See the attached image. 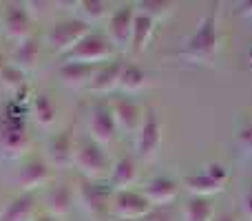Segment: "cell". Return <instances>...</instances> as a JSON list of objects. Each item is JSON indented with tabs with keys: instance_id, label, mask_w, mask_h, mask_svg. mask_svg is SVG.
Instances as JSON below:
<instances>
[{
	"instance_id": "cell-1",
	"label": "cell",
	"mask_w": 252,
	"mask_h": 221,
	"mask_svg": "<svg viewBox=\"0 0 252 221\" xmlns=\"http://www.w3.org/2000/svg\"><path fill=\"white\" fill-rule=\"evenodd\" d=\"M219 53V4H213L199 18L195 31L182 42L179 58L188 64L215 66Z\"/></svg>"
},
{
	"instance_id": "cell-2",
	"label": "cell",
	"mask_w": 252,
	"mask_h": 221,
	"mask_svg": "<svg viewBox=\"0 0 252 221\" xmlns=\"http://www.w3.org/2000/svg\"><path fill=\"white\" fill-rule=\"evenodd\" d=\"M29 148V133L25 124V111L9 104V109L0 115V151L16 159L22 157Z\"/></svg>"
},
{
	"instance_id": "cell-3",
	"label": "cell",
	"mask_w": 252,
	"mask_h": 221,
	"mask_svg": "<svg viewBox=\"0 0 252 221\" xmlns=\"http://www.w3.org/2000/svg\"><path fill=\"white\" fill-rule=\"evenodd\" d=\"M73 166L80 170V175H82L84 179H89V182H100L102 177L111 175L113 161H111L104 146L95 144L89 137V139H84V142H80L78 148H75Z\"/></svg>"
},
{
	"instance_id": "cell-4",
	"label": "cell",
	"mask_w": 252,
	"mask_h": 221,
	"mask_svg": "<svg viewBox=\"0 0 252 221\" xmlns=\"http://www.w3.org/2000/svg\"><path fill=\"white\" fill-rule=\"evenodd\" d=\"M115 56V47L106 33L102 31H91L87 38L78 42V47L71 49L66 56H62V62H82V64H102V62H111Z\"/></svg>"
},
{
	"instance_id": "cell-5",
	"label": "cell",
	"mask_w": 252,
	"mask_h": 221,
	"mask_svg": "<svg viewBox=\"0 0 252 221\" xmlns=\"http://www.w3.org/2000/svg\"><path fill=\"white\" fill-rule=\"evenodd\" d=\"M161 139H164V128H161L159 113L155 109H144V120L135 135V151L137 157L144 161H153L159 155Z\"/></svg>"
},
{
	"instance_id": "cell-6",
	"label": "cell",
	"mask_w": 252,
	"mask_h": 221,
	"mask_svg": "<svg viewBox=\"0 0 252 221\" xmlns=\"http://www.w3.org/2000/svg\"><path fill=\"white\" fill-rule=\"evenodd\" d=\"M91 31H93L91 25L84 22L82 18H66V20H60L51 27L47 40L53 51L60 53V56H66V53L78 47L80 40L87 38Z\"/></svg>"
},
{
	"instance_id": "cell-7",
	"label": "cell",
	"mask_w": 252,
	"mask_h": 221,
	"mask_svg": "<svg viewBox=\"0 0 252 221\" xmlns=\"http://www.w3.org/2000/svg\"><path fill=\"white\" fill-rule=\"evenodd\" d=\"M153 210L151 201L142 195V190H118L111 197V215L122 221H139Z\"/></svg>"
},
{
	"instance_id": "cell-8",
	"label": "cell",
	"mask_w": 252,
	"mask_h": 221,
	"mask_svg": "<svg viewBox=\"0 0 252 221\" xmlns=\"http://www.w3.org/2000/svg\"><path fill=\"white\" fill-rule=\"evenodd\" d=\"M135 4H122L109 16L106 22V38L115 47V51H128L130 35H133V20H135Z\"/></svg>"
},
{
	"instance_id": "cell-9",
	"label": "cell",
	"mask_w": 252,
	"mask_h": 221,
	"mask_svg": "<svg viewBox=\"0 0 252 221\" xmlns=\"http://www.w3.org/2000/svg\"><path fill=\"white\" fill-rule=\"evenodd\" d=\"M75 192H78L82 206L93 215V217H102L104 213H111V197H113L111 186H104L102 182L82 179V184L78 186Z\"/></svg>"
},
{
	"instance_id": "cell-10",
	"label": "cell",
	"mask_w": 252,
	"mask_h": 221,
	"mask_svg": "<svg viewBox=\"0 0 252 221\" xmlns=\"http://www.w3.org/2000/svg\"><path fill=\"white\" fill-rule=\"evenodd\" d=\"M118 135V124H115L113 111L109 104H95L91 109V117H89V137L100 146H109Z\"/></svg>"
},
{
	"instance_id": "cell-11",
	"label": "cell",
	"mask_w": 252,
	"mask_h": 221,
	"mask_svg": "<svg viewBox=\"0 0 252 221\" xmlns=\"http://www.w3.org/2000/svg\"><path fill=\"white\" fill-rule=\"evenodd\" d=\"M179 188L182 184L173 177H166V175H157V177L148 179L142 186V195L151 201L153 208H166L170 206L179 195Z\"/></svg>"
},
{
	"instance_id": "cell-12",
	"label": "cell",
	"mask_w": 252,
	"mask_h": 221,
	"mask_svg": "<svg viewBox=\"0 0 252 221\" xmlns=\"http://www.w3.org/2000/svg\"><path fill=\"white\" fill-rule=\"evenodd\" d=\"M75 128L73 124H69L66 128H62L58 135H53L49 142V159L56 168H69L75 161Z\"/></svg>"
},
{
	"instance_id": "cell-13",
	"label": "cell",
	"mask_w": 252,
	"mask_h": 221,
	"mask_svg": "<svg viewBox=\"0 0 252 221\" xmlns=\"http://www.w3.org/2000/svg\"><path fill=\"white\" fill-rule=\"evenodd\" d=\"M111 111H113L115 124H118V130H122L126 135H137L139 126H142L144 120V109L130 97H118V100L111 102Z\"/></svg>"
},
{
	"instance_id": "cell-14",
	"label": "cell",
	"mask_w": 252,
	"mask_h": 221,
	"mask_svg": "<svg viewBox=\"0 0 252 221\" xmlns=\"http://www.w3.org/2000/svg\"><path fill=\"white\" fill-rule=\"evenodd\" d=\"M49 179H51V166L42 159H29L18 170V184H20L22 192H35Z\"/></svg>"
},
{
	"instance_id": "cell-15",
	"label": "cell",
	"mask_w": 252,
	"mask_h": 221,
	"mask_svg": "<svg viewBox=\"0 0 252 221\" xmlns=\"http://www.w3.org/2000/svg\"><path fill=\"white\" fill-rule=\"evenodd\" d=\"M124 62L122 60H111L106 64L97 66L93 80L89 84V91L97 93V95H104V93H113L115 89H120V75H122Z\"/></svg>"
},
{
	"instance_id": "cell-16",
	"label": "cell",
	"mask_w": 252,
	"mask_h": 221,
	"mask_svg": "<svg viewBox=\"0 0 252 221\" xmlns=\"http://www.w3.org/2000/svg\"><path fill=\"white\" fill-rule=\"evenodd\" d=\"M31 25H33V20L27 13L25 4L18 2L7 4V9H4V31H7L9 38L18 40V42L27 40L31 33Z\"/></svg>"
},
{
	"instance_id": "cell-17",
	"label": "cell",
	"mask_w": 252,
	"mask_h": 221,
	"mask_svg": "<svg viewBox=\"0 0 252 221\" xmlns=\"http://www.w3.org/2000/svg\"><path fill=\"white\" fill-rule=\"evenodd\" d=\"M137 175H139V170H137V161H135V157H130V155L120 157V159L113 164L111 175H109L111 190L113 192L128 190V188L137 182Z\"/></svg>"
},
{
	"instance_id": "cell-18",
	"label": "cell",
	"mask_w": 252,
	"mask_h": 221,
	"mask_svg": "<svg viewBox=\"0 0 252 221\" xmlns=\"http://www.w3.org/2000/svg\"><path fill=\"white\" fill-rule=\"evenodd\" d=\"M75 197H78V192H75V188L71 186V184H66V182L56 184L47 195L49 215H53V217H58V219L64 217V215H69L71 210H73Z\"/></svg>"
},
{
	"instance_id": "cell-19",
	"label": "cell",
	"mask_w": 252,
	"mask_h": 221,
	"mask_svg": "<svg viewBox=\"0 0 252 221\" xmlns=\"http://www.w3.org/2000/svg\"><path fill=\"white\" fill-rule=\"evenodd\" d=\"M137 11V9H135ZM157 22L153 18H148L146 13H135L133 20V35H130V51L133 53H144L148 49L153 40V33H155Z\"/></svg>"
},
{
	"instance_id": "cell-20",
	"label": "cell",
	"mask_w": 252,
	"mask_h": 221,
	"mask_svg": "<svg viewBox=\"0 0 252 221\" xmlns=\"http://www.w3.org/2000/svg\"><path fill=\"white\" fill-rule=\"evenodd\" d=\"M97 66L93 64H82V62H62L58 75L62 78V82L71 89H80V87H89L93 80Z\"/></svg>"
},
{
	"instance_id": "cell-21",
	"label": "cell",
	"mask_w": 252,
	"mask_h": 221,
	"mask_svg": "<svg viewBox=\"0 0 252 221\" xmlns=\"http://www.w3.org/2000/svg\"><path fill=\"white\" fill-rule=\"evenodd\" d=\"M184 221H213L215 219V201L213 197H195L190 195L182 206Z\"/></svg>"
},
{
	"instance_id": "cell-22",
	"label": "cell",
	"mask_w": 252,
	"mask_h": 221,
	"mask_svg": "<svg viewBox=\"0 0 252 221\" xmlns=\"http://www.w3.org/2000/svg\"><path fill=\"white\" fill-rule=\"evenodd\" d=\"M38 58H40V42L35 38H27L16 44V49L11 53V64L27 73V71H31L38 64Z\"/></svg>"
},
{
	"instance_id": "cell-23",
	"label": "cell",
	"mask_w": 252,
	"mask_h": 221,
	"mask_svg": "<svg viewBox=\"0 0 252 221\" xmlns=\"http://www.w3.org/2000/svg\"><path fill=\"white\" fill-rule=\"evenodd\" d=\"M35 208V192H22L0 213V221H29Z\"/></svg>"
},
{
	"instance_id": "cell-24",
	"label": "cell",
	"mask_w": 252,
	"mask_h": 221,
	"mask_svg": "<svg viewBox=\"0 0 252 221\" xmlns=\"http://www.w3.org/2000/svg\"><path fill=\"white\" fill-rule=\"evenodd\" d=\"M182 186L186 188L190 195H195V197H215L217 192L223 190L221 184L213 182V179H210L208 175H204L201 170H197V173H192V175H188V177H184Z\"/></svg>"
},
{
	"instance_id": "cell-25",
	"label": "cell",
	"mask_w": 252,
	"mask_h": 221,
	"mask_svg": "<svg viewBox=\"0 0 252 221\" xmlns=\"http://www.w3.org/2000/svg\"><path fill=\"white\" fill-rule=\"evenodd\" d=\"M31 115L35 117V122L40 126H53L58 117V109H56L53 97L47 95V93L33 95V100H31Z\"/></svg>"
},
{
	"instance_id": "cell-26",
	"label": "cell",
	"mask_w": 252,
	"mask_h": 221,
	"mask_svg": "<svg viewBox=\"0 0 252 221\" xmlns=\"http://www.w3.org/2000/svg\"><path fill=\"white\" fill-rule=\"evenodd\" d=\"M148 84V73L137 64H124L122 75H120V91L124 93H137Z\"/></svg>"
},
{
	"instance_id": "cell-27",
	"label": "cell",
	"mask_w": 252,
	"mask_h": 221,
	"mask_svg": "<svg viewBox=\"0 0 252 221\" xmlns=\"http://www.w3.org/2000/svg\"><path fill=\"white\" fill-rule=\"evenodd\" d=\"M175 7H177V4L170 2V0H142V2L135 4V9H137L139 13H146V16L153 18L155 22L173 16Z\"/></svg>"
},
{
	"instance_id": "cell-28",
	"label": "cell",
	"mask_w": 252,
	"mask_h": 221,
	"mask_svg": "<svg viewBox=\"0 0 252 221\" xmlns=\"http://www.w3.org/2000/svg\"><path fill=\"white\" fill-rule=\"evenodd\" d=\"M78 7H80V13H82V20L89 22V25L102 20L109 13L106 2H102V0H80Z\"/></svg>"
},
{
	"instance_id": "cell-29",
	"label": "cell",
	"mask_w": 252,
	"mask_h": 221,
	"mask_svg": "<svg viewBox=\"0 0 252 221\" xmlns=\"http://www.w3.org/2000/svg\"><path fill=\"white\" fill-rule=\"evenodd\" d=\"M0 82H2V87L7 89V91L16 93L20 87H25V71H20L18 66H13L11 62H7V66H4L2 71H0Z\"/></svg>"
},
{
	"instance_id": "cell-30",
	"label": "cell",
	"mask_w": 252,
	"mask_h": 221,
	"mask_svg": "<svg viewBox=\"0 0 252 221\" xmlns=\"http://www.w3.org/2000/svg\"><path fill=\"white\" fill-rule=\"evenodd\" d=\"M235 144L241 155L252 157V120H246L235 128Z\"/></svg>"
},
{
	"instance_id": "cell-31",
	"label": "cell",
	"mask_w": 252,
	"mask_h": 221,
	"mask_svg": "<svg viewBox=\"0 0 252 221\" xmlns=\"http://www.w3.org/2000/svg\"><path fill=\"white\" fill-rule=\"evenodd\" d=\"M201 173L208 175L213 182L221 184V186L228 182V177H230V168H228L223 161H217V159H213V161H208V164L201 166Z\"/></svg>"
},
{
	"instance_id": "cell-32",
	"label": "cell",
	"mask_w": 252,
	"mask_h": 221,
	"mask_svg": "<svg viewBox=\"0 0 252 221\" xmlns=\"http://www.w3.org/2000/svg\"><path fill=\"white\" fill-rule=\"evenodd\" d=\"M173 217L175 215H173V210H170V206H166V208H153L146 217L139 221H173Z\"/></svg>"
},
{
	"instance_id": "cell-33",
	"label": "cell",
	"mask_w": 252,
	"mask_h": 221,
	"mask_svg": "<svg viewBox=\"0 0 252 221\" xmlns=\"http://www.w3.org/2000/svg\"><path fill=\"white\" fill-rule=\"evenodd\" d=\"M239 208H241V213H244V219H248L252 221V188H248V190L241 195V199H239Z\"/></svg>"
},
{
	"instance_id": "cell-34",
	"label": "cell",
	"mask_w": 252,
	"mask_h": 221,
	"mask_svg": "<svg viewBox=\"0 0 252 221\" xmlns=\"http://www.w3.org/2000/svg\"><path fill=\"white\" fill-rule=\"evenodd\" d=\"M237 13L241 18H252V0H246V2L237 4Z\"/></svg>"
},
{
	"instance_id": "cell-35",
	"label": "cell",
	"mask_w": 252,
	"mask_h": 221,
	"mask_svg": "<svg viewBox=\"0 0 252 221\" xmlns=\"http://www.w3.org/2000/svg\"><path fill=\"white\" fill-rule=\"evenodd\" d=\"M213 221H237L235 215H219V217H215Z\"/></svg>"
},
{
	"instance_id": "cell-36",
	"label": "cell",
	"mask_w": 252,
	"mask_h": 221,
	"mask_svg": "<svg viewBox=\"0 0 252 221\" xmlns=\"http://www.w3.org/2000/svg\"><path fill=\"white\" fill-rule=\"evenodd\" d=\"M33 221H60L58 217H53V215H40L38 219H33Z\"/></svg>"
},
{
	"instance_id": "cell-37",
	"label": "cell",
	"mask_w": 252,
	"mask_h": 221,
	"mask_svg": "<svg viewBox=\"0 0 252 221\" xmlns=\"http://www.w3.org/2000/svg\"><path fill=\"white\" fill-rule=\"evenodd\" d=\"M4 66H7V60H4V56H0V71H2Z\"/></svg>"
},
{
	"instance_id": "cell-38",
	"label": "cell",
	"mask_w": 252,
	"mask_h": 221,
	"mask_svg": "<svg viewBox=\"0 0 252 221\" xmlns=\"http://www.w3.org/2000/svg\"><path fill=\"white\" fill-rule=\"evenodd\" d=\"M250 62H252V51H250Z\"/></svg>"
},
{
	"instance_id": "cell-39",
	"label": "cell",
	"mask_w": 252,
	"mask_h": 221,
	"mask_svg": "<svg viewBox=\"0 0 252 221\" xmlns=\"http://www.w3.org/2000/svg\"><path fill=\"white\" fill-rule=\"evenodd\" d=\"M244 221H248V219H244Z\"/></svg>"
}]
</instances>
